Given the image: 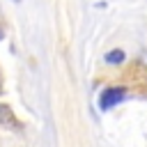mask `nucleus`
Returning a JSON list of instances; mask_svg holds the SVG:
<instances>
[{"mask_svg":"<svg viewBox=\"0 0 147 147\" xmlns=\"http://www.w3.org/2000/svg\"><path fill=\"white\" fill-rule=\"evenodd\" d=\"M126 99V90L124 87H106L99 96V108L101 110H110L115 108L117 103H122Z\"/></svg>","mask_w":147,"mask_h":147,"instance_id":"1","label":"nucleus"},{"mask_svg":"<svg viewBox=\"0 0 147 147\" xmlns=\"http://www.w3.org/2000/svg\"><path fill=\"white\" fill-rule=\"evenodd\" d=\"M0 124L9 126V129H18V122L14 117V113L7 108V106H0Z\"/></svg>","mask_w":147,"mask_h":147,"instance_id":"2","label":"nucleus"},{"mask_svg":"<svg viewBox=\"0 0 147 147\" xmlns=\"http://www.w3.org/2000/svg\"><path fill=\"white\" fill-rule=\"evenodd\" d=\"M106 62H110V64H119V62H124V51H119V48L110 51V53L106 55Z\"/></svg>","mask_w":147,"mask_h":147,"instance_id":"3","label":"nucleus"}]
</instances>
